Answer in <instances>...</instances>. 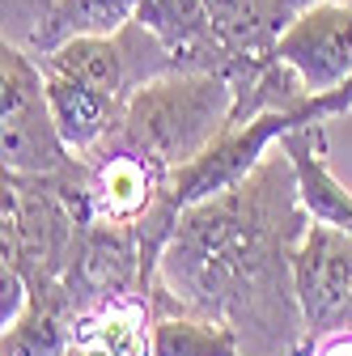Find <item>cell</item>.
<instances>
[{"instance_id":"1","label":"cell","mask_w":352,"mask_h":356,"mask_svg":"<svg viewBox=\"0 0 352 356\" xmlns=\"http://www.w3.org/2000/svg\"><path fill=\"white\" fill-rule=\"evenodd\" d=\"M234 102H238L234 85L221 72H200V68L161 72L141 89H131L111 136L85 157L131 153L157 165L161 174H174L187 161H195L234 123Z\"/></svg>"},{"instance_id":"2","label":"cell","mask_w":352,"mask_h":356,"mask_svg":"<svg viewBox=\"0 0 352 356\" xmlns=\"http://www.w3.org/2000/svg\"><path fill=\"white\" fill-rule=\"evenodd\" d=\"M0 123H5V140H0L5 174L47 178L72 165V149L64 145L47 106L42 64L17 42L0 47Z\"/></svg>"},{"instance_id":"3","label":"cell","mask_w":352,"mask_h":356,"mask_svg":"<svg viewBox=\"0 0 352 356\" xmlns=\"http://www.w3.org/2000/svg\"><path fill=\"white\" fill-rule=\"evenodd\" d=\"M293 263V297L301 305V318L310 335L339 327L352 309V234L314 225L301 234Z\"/></svg>"},{"instance_id":"4","label":"cell","mask_w":352,"mask_h":356,"mask_svg":"<svg viewBox=\"0 0 352 356\" xmlns=\"http://www.w3.org/2000/svg\"><path fill=\"white\" fill-rule=\"evenodd\" d=\"M276 60H285L310 94H327L352 72V0H314L276 38Z\"/></svg>"},{"instance_id":"5","label":"cell","mask_w":352,"mask_h":356,"mask_svg":"<svg viewBox=\"0 0 352 356\" xmlns=\"http://www.w3.org/2000/svg\"><path fill=\"white\" fill-rule=\"evenodd\" d=\"M136 22L174 56L179 68H200V72L230 76L234 56L225 51V42L216 34L204 0H141Z\"/></svg>"},{"instance_id":"6","label":"cell","mask_w":352,"mask_h":356,"mask_svg":"<svg viewBox=\"0 0 352 356\" xmlns=\"http://www.w3.org/2000/svg\"><path fill=\"white\" fill-rule=\"evenodd\" d=\"M276 149L293 165V187H297V200H301L305 216L319 220V225L352 234V191L327 165V131H323V123H305V127L285 131Z\"/></svg>"},{"instance_id":"7","label":"cell","mask_w":352,"mask_h":356,"mask_svg":"<svg viewBox=\"0 0 352 356\" xmlns=\"http://www.w3.org/2000/svg\"><path fill=\"white\" fill-rule=\"evenodd\" d=\"M98 161L90 165V187H85V208L94 220H115V225H131L141 220L161 187L166 174L157 165H149L145 157L131 153H94Z\"/></svg>"},{"instance_id":"8","label":"cell","mask_w":352,"mask_h":356,"mask_svg":"<svg viewBox=\"0 0 352 356\" xmlns=\"http://www.w3.org/2000/svg\"><path fill=\"white\" fill-rule=\"evenodd\" d=\"M204 5H208V17H212L216 34L225 42V51L234 56L230 76L242 64L272 60L276 56V38L297 17L293 0H204Z\"/></svg>"},{"instance_id":"9","label":"cell","mask_w":352,"mask_h":356,"mask_svg":"<svg viewBox=\"0 0 352 356\" xmlns=\"http://www.w3.org/2000/svg\"><path fill=\"white\" fill-rule=\"evenodd\" d=\"M42 81H47V106H51V119L60 127L64 145L72 153L98 149L111 136V127L119 123L123 102L98 94V89L81 85V81H72L64 72H47V68H42Z\"/></svg>"},{"instance_id":"10","label":"cell","mask_w":352,"mask_h":356,"mask_svg":"<svg viewBox=\"0 0 352 356\" xmlns=\"http://www.w3.org/2000/svg\"><path fill=\"white\" fill-rule=\"evenodd\" d=\"M136 9H141V0H56L26 51L42 60L77 34H115L119 26L136 17Z\"/></svg>"},{"instance_id":"11","label":"cell","mask_w":352,"mask_h":356,"mask_svg":"<svg viewBox=\"0 0 352 356\" xmlns=\"http://www.w3.org/2000/svg\"><path fill=\"white\" fill-rule=\"evenodd\" d=\"M81 356H153V323L145 327L141 305H106L102 314L85 318L77 331Z\"/></svg>"},{"instance_id":"12","label":"cell","mask_w":352,"mask_h":356,"mask_svg":"<svg viewBox=\"0 0 352 356\" xmlns=\"http://www.w3.org/2000/svg\"><path fill=\"white\" fill-rule=\"evenodd\" d=\"M153 356H238V331L200 318H153Z\"/></svg>"},{"instance_id":"13","label":"cell","mask_w":352,"mask_h":356,"mask_svg":"<svg viewBox=\"0 0 352 356\" xmlns=\"http://www.w3.org/2000/svg\"><path fill=\"white\" fill-rule=\"evenodd\" d=\"M352 111V72L335 85V89H327V94H310L297 111H293V123L297 127H305V123H327V119H335V115H348Z\"/></svg>"},{"instance_id":"14","label":"cell","mask_w":352,"mask_h":356,"mask_svg":"<svg viewBox=\"0 0 352 356\" xmlns=\"http://www.w3.org/2000/svg\"><path fill=\"white\" fill-rule=\"evenodd\" d=\"M30 305V289H26V276L22 267L5 263L0 267V327H13Z\"/></svg>"},{"instance_id":"15","label":"cell","mask_w":352,"mask_h":356,"mask_svg":"<svg viewBox=\"0 0 352 356\" xmlns=\"http://www.w3.org/2000/svg\"><path fill=\"white\" fill-rule=\"evenodd\" d=\"M314 356H352V335H331Z\"/></svg>"},{"instance_id":"16","label":"cell","mask_w":352,"mask_h":356,"mask_svg":"<svg viewBox=\"0 0 352 356\" xmlns=\"http://www.w3.org/2000/svg\"><path fill=\"white\" fill-rule=\"evenodd\" d=\"M293 5H297V9H305V5H314V0H293Z\"/></svg>"}]
</instances>
